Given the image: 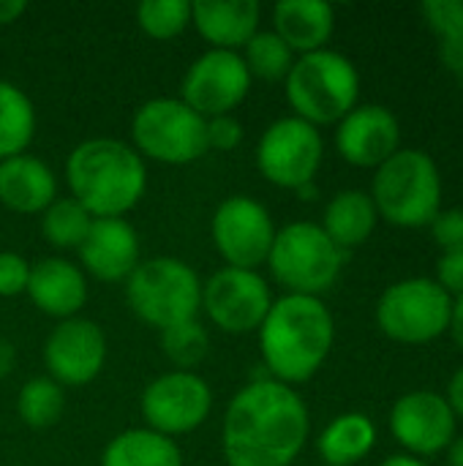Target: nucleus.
I'll use <instances>...</instances> for the list:
<instances>
[{"instance_id":"obj_13","label":"nucleus","mask_w":463,"mask_h":466,"mask_svg":"<svg viewBox=\"0 0 463 466\" xmlns=\"http://www.w3.org/2000/svg\"><path fill=\"white\" fill-rule=\"evenodd\" d=\"M270 306L273 292L259 270L224 265L207 281H202V311L218 330L229 336L259 330Z\"/></svg>"},{"instance_id":"obj_9","label":"nucleus","mask_w":463,"mask_h":466,"mask_svg":"<svg viewBox=\"0 0 463 466\" xmlns=\"http://www.w3.org/2000/svg\"><path fill=\"white\" fill-rule=\"evenodd\" d=\"M453 298L426 276L390 284L377 303L379 330L398 344H428L450 328Z\"/></svg>"},{"instance_id":"obj_22","label":"nucleus","mask_w":463,"mask_h":466,"mask_svg":"<svg viewBox=\"0 0 463 466\" xmlns=\"http://www.w3.org/2000/svg\"><path fill=\"white\" fill-rule=\"evenodd\" d=\"M336 30V11L325 0H281L273 8V33L295 52L325 49Z\"/></svg>"},{"instance_id":"obj_18","label":"nucleus","mask_w":463,"mask_h":466,"mask_svg":"<svg viewBox=\"0 0 463 466\" xmlns=\"http://www.w3.org/2000/svg\"><path fill=\"white\" fill-rule=\"evenodd\" d=\"M82 270L96 281H126L139 259V235L126 218H93V227L76 248Z\"/></svg>"},{"instance_id":"obj_11","label":"nucleus","mask_w":463,"mask_h":466,"mask_svg":"<svg viewBox=\"0 0 463 466\" xmlns=\"http://www.w3.org/2000/svg\"><path fill=\"white\" fill-rule=\"evenodd\" d=\"M139 410L145 429L175 440L196 431L210 418L213 390L196 371H166L147 382Z\"/></svg>"},{"instance_id":"obj_1","label":"nucleus","mask_w":463,"mask_h":466,"mask_svg":"<svg viewBox=\"0 0 463 466\" xmlns=\"http://www.w3.org/2000/svg\"><path fill=\"white\" fill-rule=\"evenodd\" d=\"M311 434V415L295 388L270 377L243 385L224 412L226 466H292Z\"/></svg>"},{"instance_id":"obj_39","label":"nucleus","mask_w":463,"mask_h":466,"mask_svg":"<svg viewBox=\"0 0 463 466\" xmlns=\"http://www.w3.org/2000/svg\"><path fill=\"white\" fill-rule=\"evenodd\" d=\"M450 336L453 341L463 350V295L461 298H453V311H450Z\"/></svg>"},{"instance_id":"obj_30","label":"nucleus","mask_w":463,"mask_h":466,"mask_svg":"<svg viewBox=\"0 0 463 466\" xmlns=\"http://www.w3.org/2000/svg\"><path fill=\"white\" fill-rule=\"evenodd\" d=\"M161 350L175 371H194L210 352V333L199 319L161 330Z\"/></svg>"},{"instance_id":"obj_31","label":"nucleus","mask_w":463,"mask_h":466,"mask_svg":"<svg viewBox=\"0 0 463 466\" xmlns=\"http://www.w3.org/2000/svg\"><path fill=\"white\" fill-rule=\"evenodd\" d=\"M136 22L142 33L156 41L177 38L191 25V3L188 0H145L136 8Z\"/></svg>"},{"instance_id":"obj_4","label":"nucleus","mask_w":463,"mask_h":466,"mask_svg":"<svg viewBox=\"0 0 463 466\" xmlns=\"http://www.w3.org/2000/svg\"><path fill=\"white\" fill-rule=\"evenodd\" d=\"M368 194L388 224L404 229L431 227L442 210V175L426 150L401 147L374 169Z\"/></svg>"},{"instance_id":"obj_42","label":"nucleus","mask_w":463,"mask_h":466,"mask_svg":"<svg viewBox=\"0 0 463 466\" xmlns=\"http://www.w3.org/2000/svg\"><path fill=\"white\" fill-rule=\"evenodd\" d=\"M445 453H448V466H463V437H456Z\"/></svg>"},{"instance_id":"obj_35","label":"nucleus","mask_w":463,"mask_h":466,"mask_svg":"<svg viewBox=\"0 0 463 466\" xmlns=\"http://www.w3.org/2000/svg\"><path fill=\"white\" fill-rule=\"evenodd\" d=\"M240 142H243V123L235 115L207 120V150L213 147L221 153H232Z\"/></svg>"},{"instance_id":"obj_29","label":"nucleus","mask_w":463,"mask_h":466,"mask_svg":"<svg viewBox=\"0 0 463 466\" xmlns=\"http://www.w3.org/2000/svg\"><path fill=\"white\" fill-rule=\"evenodd\" d=\"M251 79H265V82H278L287 79L292 63H295V52L273 33V30H257L248 44L240 52Z\"/></svg>"},{"instance_id":"obj_33","label":"nucleus","mask_w":463,"mask_h":466,"mask_svg":"<svg viewBox=\"0 0 463 466\" xmlns=\"http://www.w3.org/2000/svg\"><path fill=\"white\" fill-rule=\"evenodd\" d=\"M30 262L16 251H0V298H16L27 289Z\"/></svg>"},{"instance_id":"obj_23","label":"nucleus","mask_w":463,"mask_h":466,"mask_svg":"<svg viewBox=\"0 0 463 466\" xmlns=\"http://www.w3.org/2000/svg\"><path fill=\"white\" fill-rule=\"evenodd\" d=\"M377 221L379 213L374 208L371 194L360 188H344L325 205V216L319 227L341 251H349L363 246L374 235Z\"/></svg>"},{"instance_id":"obj_32","label":"nucleus","mask_w":463,"mask_h":466,"mask_svg":"<svg viewBox=\"0 0 463 466\" xmlns=\"http://www.w3.org/2000/svg\"><path fill=\"white\" fill-rule=\"evenodd\" d=\"M420 14L442 41L463 38V0H426Z\"/></svg>"},{"instance_id":"obj_44","label":"nucleus","mask_w":463,"mask_h":466,"mask_svg":"<svg viewBox=\"0 0 463 466\" xmlns=\"http://www.w3.org/2000/svg\"><path fill=\"white\" fill-rule=\"evenodd\" d=\"M297 197H300V199H317V197H319L317 180H314V183H306V186H300V188H297Z\"/></svg>"},{"instance_id":"obj_20","label":"nucleus","mask_w":463,"mask_h":466,"mask_svg":"<svg viewBox=\"0 0 463 466\" xmlns=\"http://www.w3.org/2000/svg\"><path fill=\"white\" fill-rule=\"evenodd\" d=\"M262 8L257 0H199L191 3V25L210 49L240 52L259 30Z\"/></svg>"},{"instance_id":"obj_34","label":"nucleus","mask_w":463,"mask_h":466,"mask_svg":"<svg viewBox=\"0 0 463 466\" xmlns=\"http://www.w3.org/2000/svg\"><path fill=\"white\" fill-rule=\"evenodd\" d=\"M431 235L442 246V251H461L463 248V208L439 210L431 221Z\"/></svg>"},{"instance_id":"obj_41","label":"nucleus","mask_w":463,"mask_h":466,"mask_svg":"<svg viewBox=\"0 0 463 466\" xmlns=\"http://www.w3.org/2000/svg\"><path fill=\"white\" fill-rule=\"evenodd\" d=\"M14 366H16V350L11 341L0 339V380H5L14 371Z\"/></svg>"},{"instance_id":"obj_43","label":"nucleus","mask_w":463,"mask_h":466,"mask_svg":"<svg viewBox=\"0 0 463 466\" xmlns=\"http://www.w3.org/2000/svg\"><path fill=\"white\" fill-rule=\"evenodd\" d=\"M379 466H428L423 459H415V456H407V453H401V456H390V459H385Z\"/></svg>"},{"instance_id":"obj_26","label":"nucleus","mask_w":463,"mask_h":466,"mask_svg":"<svg viewBox=\"0 0 463 466\" xmlns=\"http://www.w3.org/2000/svg\"><path fill=\"white\" fill-rule=\"evenodd\" d=\"M35 137V106L22 87L0 79V161L22 156Z\"/></svg>"},{"instance_id":"obj_6","label":"nucleus","mask_w":463,"mask_h":466,"mask_svg":"<svg viewBox=\"0 0 463 466\" xmlns=\"http://www.w3.org/2000/svg\"><path fill=\"white\" fill-rule=\"evenodd\" d=\"M128 309L150 328L166 330L199 317L202 281L196 270L177 257H153L126 279Z\"/></svg>"},{"instance_id":"obj_10","label":"nucleus","mask_w":463,"mask_h":466,"mask_svg":"<svg viewBox=\"0 0 463 466\" xmlns=\"http://www.w3.org/2000/svg\"><path fill=\"white\" fill-rule=\"evenodd\" d=\"M322 158H325V139L319 128L295 115L273 120L259 137L254 150L259 175L267 183L289 191L314 183Z\"/></svg>"},{"instance_id":"obj_3","label":"nucleus","mask_w":463,"mask_h":466,"mask_svg":"<svg viewBox=\"0 0 463 466\" xmlns=\"http://www.w3.org/2000/svg\"><path fill=\"white\" fill-rule=\"evenodd\" d=\"M65 180L93 218H123L147 191V167L128 142L93 137L68 153Z\"/></svg>"},{"instance_id":"obj_24","label":"nucleus","mask_w":463,"mask_h":466,"mask_svg":"<svg viewBox=\"0 0 463 466\" xmlns=\"http://www.w3.org/2000/svg\"><path fill=\"white\" fill-rule=\"evenodd\" d=\"M377 445V426L363 412H344L330 420L319 440L317 451L325 459V466H355L363 461Z\"/></svg>"},{"instance_id":"obj_8","label":"nucleus","mask_w":463,"mask_h":466,"mask_svg":"<svg viewBox=\"0 0 463 466\" xmlns=\"http://www.w3.org/2000/svg\"><path fill=\"white\" fill-rule=\"evenodd\" d=\"M134 150L166 167H186L207 153V120L172 96L145 101L131 120Z\"/></svg>"},{"instance_id":"obj_37","label":"nucleus","mask_w":463,"mask_h":466,"mask_svg":"<svg viewBox=\"0 0 463 466\" xmlns=\"http://www.w3.org/2000/svg\"><path fill=\"white\" fill-rule=\"evenodd\" d=\"M439 57H442V66L463 82V38L442 41L439 44Z\"/></svg>"},{"instance_id":"obj_28","label":"nucleus","mask_w":463,"mask_h":466,"mask_svg":"<svg viewBox=\"0 0 463 466\" xmlns=\"http://www.w3.org/2000/svg\"><path fill=\"white\" fill-rule=\"evenodd\" d=\"M65 412V388L49 377H33L16 396V415L30 429H49Z\"/></svg>"},{"instance_id":"obj_14","label":"nucleus","mask_w":463,"mask_h":466,"mask_svg":"<svg viewBox=\"0 0 463 466\" xmlns=\"http://www.w3.org/2000/svg\"><path fill=\"white\" fill-rule=\"evenodd\" d=\"M251 82L240 52L207 49L188 66L180 85V101L205 120L224 117L248 98Z\"/></svg>"},{"instance_id":"obj_19","label":"nucleus","mask_w":463,"mask_h":466,"mask_svg":"<svg viewBox=\"0 0 463 466\" xmlns=\"http://www.w3.org/2000/svg\"><path fill=\"white\" fill-rule=\"evenodd\" d=\"M25 295L41 314L63 322L79 317V311L85 309L87 276L79 265L63 257H44L38 262H30V279Z\"/></svg>"},{"instance_id":"obj_36","label":"nucleus","mask_w":463,"mask_h":466,"mask_svg":"<svg viewBox=\"0 0 463 466\" xmlns=\"http://www.w3.org/2000/svg\"><path fill=\"white\" fill-rule=\"evenodd\" d=\"M450 298L463 295V248L461 251H442L437 262V279H434Z\"/></svg>"},{"instance_id":"obj_25","label":"nucleus","mask_w":463,"mask_h":466,"mask_svg":"<svg viewBox=\"0 0 463 466\" xmlns=\"http://www.w3.org/2000/svg\"><path fill=\"white\" fill-rule=\"evenodd\" d=\"M101 466H183V451L158 431L126 429L104 448Z\"/></svg>"},{"instance_id":"obj_16","label":"nucleus","mask_w":463,"mask_h":466,"mask_svg":"<svg viewBox=\"0 0 463 466\" xmlns=\"http://www.w3.org/2000/svg\"><path fill=\"white\" fill-rule=\"evenodd\" d=\"M456 415L442 393L412 390L404 393L390 410V434L407 456L428 459L445 453L456 440Z\"/></svg>"},{"instance_id":"obj_21","label":"nucleus","mask_w":463,"mask_h":466,"mask_svg":"<svg viewBox=\"0 0 463 466\" xmlns=\"http://www.w3.org/2000/svg\"><path fill=\"white\" fill-rule=\"evenodd\" d=\"M57 199L52 167L30 153L0 161V202L22 216H41Z\"/></svg>"},{"instance_id":"obj_27","label":"nucleus","mask_w":463,"mask_h":466,"mask_svg":"<svg viewBox=\"0 0 463 466\" xmlns=\"http://www.w3.org/2000/svg\"><path fill=\"white\" fill-rule=\"evenodd\" d=\"M90 227H93V216L74 197H57L41 213V235L49 246L60 251H71V248L76 251L87 238Z\"/></svg>"},{"instance_id":"obj_5","label":"nucleus","mask_w":463,"mask_h":466,"mask_svg":"<svg viewBox=\"0 0 463 466\" xmlns=\"http://www.w3.org/2000/svg\"><path fill=\"white\" fill-rule=\"evenodd\" d=\"M284 82L287 101L295 109V117L317 128L338 123L357 106L360 98L357 66L347 55L327 46L297 55Z\"/></svg>"},{"instance_id":"obj_7","label":"nucleus","mask_w":463,"mask_h":466,"mask_svg":"<svg viewBox=\"0 0 463 466\" xmlns=\"http://www.w3.org/2000/svg\"><path fill=\"white\" fill-rule=\"evenodd\" d=\"M344 254L347 251H341L319 224L292 221L276 229L267 268L273 279L287 289V295L319 298L338 281Z\"/></svg>"},{"instance_id":"obj_40","label":"nucleus","mask_w":463,"mask_h":466,"mask_svg":"<svg viewBox=\"0 0 463 466\" xmlns=\"http://www.w3.org/2000/svg\"><path fill=\"white\" fill-rule=\"evenodd\" d=\"M25 11H27V3L22 0H0V25L16 22Z\"/></svg>"},{"instance_id":"obj_12","label":"nucleus","mask_w":463,"mask_h":466,"mask_svg":"<svg viewBox=\"0 0 463 466\" xmlns=\"http://www.w3.org/2000/svg\"><path fill=\"white\" fill-rule=\"evenodd\" d=\"M210 238L226 268L257 270L267 262L270 246L276 240V224L270 210L259 199L232 194L216 208Z\"/></svg>"},{"instance_id":"obj_17","label":"nucleus","mask_w":463,"mask_h":466,"mask_svg":"<svg viewBox=\"0 0 463 466\" xmlns=\"http://www.w3.org/2000/svg\"><path fill=\"white\" fill-rule=\"evenodd\" d=\"M336 150L355 167L377 169L401 150V123L382 104H357L336 123Z\"/></svg>"},{"instance_id":"obj_38","label":"nucleus","mask_w":463,"mask_h":466,"mask_svg":"<svg viewBox=\"0 0 463 466\" xmlns=\"http://www.w3.org/2000/svg\"><path fill=\"white\" fill-rule=\"evenodd\" d=\"M448 404H450V410H453V415L456 418H463V366L450 377V382H448Z\"/></svg>"},{"instance_id":"obj_2","label":"nucleus","mask_w":463,"mask_h":466,"mask_svg":"<svg viewBox=\"0 0 463 466\" xmlns=\"http://www.w3.org/2000/svg\"><path fill=\"white\" fill-rule=\"evenodd\" d=\"M257 333L267 377L295 388L308 382L330 358L336 319L322 298L281 295Z\"/></svg>"},{"instance_id":"obj_15","label":"nucleus","mask_w":463,"mask_h":466,"mask_svg":"<svg viewBox=\"0 0 463 466\" xmlns=\"http://www.w3.org/2000/svg\"><path fill=\"white\" fill-rule=\"evenodd\" d=\"M44 366L46 377L63 388L90 385L106 363V333L98 322L85 317H71L57 322L44 339Z\"/></svg>"}]
</instances>
